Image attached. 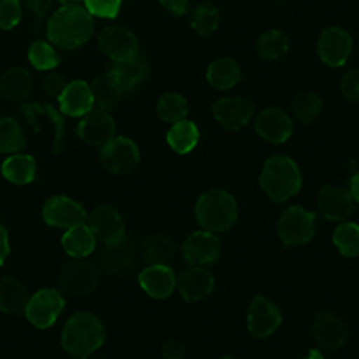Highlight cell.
<instances>
[{"instance_id":"cell-1","label":"cell","mask_w":359,"mask_h":359,"mask_svg":"<svg viewBox=\"0 0 359 359\" xmlns=\"http://www.w3.org/2000/svg\"><path fill=\"white\" fill-rule=\"evenodd\" d=\"M60 340L69 357L89 359L106 343V328H103V323L94 314L79 311V314H72L67 318Z\"/></svg>"},{"instance_id":"cell-2","label":"cell","mask_w":359,"mask_h":359,"mask_svg":"<svg viewBox=\"0 0 359 359\" xmlns=\"http://www.w3.org/2000/svg\"><path fill=\"white\" fill-rule=\"evenodd\" d=\"M259 187L273 201L292 199L302 187V170L290 156H271L259 172Z\"/></svg>"},{"instance_id":"cell-3","label":"cell","mask_w":359,"mask_h":359,"mask_svg":"<svg viewBox=\"0 0 359 359\" xmlns=\"http://www.w3.org/2000/svg\"><path fill=\"white\" fill-rule=\"evenodd\" d=\"M237 216H240V208H237L235 196L228 189H206L196 199V221L201 223L204 230L225 233V230H230L237 223Z\"/></svg>"},{"instance_id":"cell-4","label":"cell","mask_w":359,"mask_h":359,"mask_svg":"<svg viewBox=\"0 0 359 359\" xmlns=\"http://www.w3.org/2000/svg\"><path fill=\"white\" fill-rule=\"evenodd\" d=\"M48 39L62 48H79L91 39V22L82 13L57 10L48 20Z\"/></svg>"},{"instance_id":"cell-5","label":"cell","mask_w":359,"mask_h":359,"mask_svg":"<svg viewBox=\"0 0 359 359\" xmlns=\"http://www.w3.org/2000/svg\"><path fill=\"white\" fill-rule=\"evenodd\" d=\"M278 235L283 245L304 247L316 235V216L306 206H287L278 218Z\"/></svg>"},{"instance_id":"cell-6","label":"cell","mask_w":359,"mask_h":359,"mask_svg":"<svg viewBox=\"0 0 359 359\" xmlns=\"http://www.w3.org/2000/svg\"><path fill=\"white\" fill-rule=\"evenodd\" d=\"M149 77V62L142 53H132L118 60H111V69H108L106 84L111 86L115 94H130V91L139 89Z\"/></svg>"},{"instance_id":"cell-7","label":"cell","mask_w":359,"mask_h":359,"mask_svg":"<svg viewBox=\"0 0 359 359\" xmlns=\"http://www.w3.org/2000/svg\"><path fill=\"white\" fill-rule=\"evenodd\" d=\"M65 297L53 287H43V290L34 292L25 302V316L34 328H53L57 318L65 311Z\"/></svg>"},{"instance_id":"cell-8","label":"cell","mask_w":359,"mask_h":359,"mask_svg":"<svg viewBox=\"0 0 359 359\" xmlns=\"http://www.w3.org/2000/svg\"><path fill=\"white\" fill-rule=\"evenodd\" d=\"M25 118L29 127H32L34 137L43 139V144H48V149H60L62 137H65V120L62 115L50 106H27Z\"/></svg>"},{"instance_id":"cell-9","label":"cell","mask_w":359,"mask_h":359,"mask_svg":"<svg viewBox=\"0 0 359 359\" xmlns=\"http://www.w3.org/2000/svg\"><path fill=\"white\" fill-rule=\"evenodd\" d=\"M352 50H355V41L343 27H328L318 36L316 55L328 67H345L352 57Z\"/></svg>"},{"instance_id":"cell-10","label":"cell","mask_w":359,"mask_h":359,"mask_svg":"<svg viewBox=\"0 0 359 359\" xmlns=\"http://www.w3.org/2000/svg\"><path fill=\"white\" fill-rule=\"evenodd\" d=\"M77 135L89 147L103 149L115 137V113L113 108L96 106L89 115H84L77 125Z\"/></svg>"},{"instance_id":"cell-11","label":"cell","mask_w":359,"mask_h":359,"mask_svg":"<svg viewBox=\"0 0 359 359\" xmlns=\"http://www.w3.org/2000/svg\"><path fill=\"white\" fill-rule=\"evenodd\" d=\"M221 257V245H218V237L211 230H194L187 235L182 245V259L187 266H196V269H208L213 266Z\"/></svg>"},{"instance_id":"cell-12","label":"cell","mask_w":359,"mask_h":359,"mask_svg":"<svg viewBox=\"0 0 359 359\" xmlns=\"http://www.w3.org/2000/svg\"><path fill=\"white\" fill-rule=\"evenodd\" d=\"M245 321L252 335H257V338H271V335H276L280 331L283 314L273 299L262 294V297L252 299V304L247 306Z\"/></svg>"},{"instance_id":"cell-13","label":"cell","mask_w":359,"mask_h":359,"mask_svg":"<svg viewBox=\"0 0 359 359\" xmlns=\"http://www.w3.org/2000/svg\"><path fill=\"white\" fill-rule=\"evenodd\" d=\"M57 108L67 118H79L89 115L96 108V91L91 89L89 82L77 79V82H69L57 91Z\"/></svg>"},{"instance_id":"cell-14","label":"cell","mask_w":359,"mask_h":359,"mask_svg":"<svg viewBox=\"0 0 359 359\" xmlns=\"http://www.w3.org/2000/svg\"><path fill=\"white\" fill-rule=\"evenodd\" d=\"M139 287L151 299H168L177 287V273L163 262H151L139 271Z\"/></svg>"},{"instance_id":"cell-15","label":"cell","mask_w":359,"mask_h":359,"mask_svg":"<svg viewBox=\"0 0 359 359\" xmlns=\"http://www.w3.org/2000/svg\"><path fill=\"white\" fill-rule=\"evenodd\" d=\"M213 120L223 130H245L249 123H254V106L242 96H223L213 103Z\"/></svg>"},{"instance_id":"cell-16","label":"cell","mask_w":359,"mask_h":359,"mask_svg":"<svg viewBox=\"0 0 359 359\" xmlns=\"http://www.w3.org/2000/svg\"><path fill=\"white\" fill-rule=\"evenodd\" d=\"M60 245L72 259L91 257L98 247V233H96L94 223L82 218V221L67 225L65 233H62V237H60Z\"/></svg>"},{"instance_id":"cell-17","label":"cell","mask_w":359,"mask_h":359,"mask_svg":"<svg viewBox=\"0 0 359 359\" xmlns=\"http://www.w3.org/2000/svg\"><path fill=\"white\" fill-rule=\"evenodd\" d=\"M98 48H101L103 55L111 57V60L132 55L139 50L137 34L125 25H108L98 32Z\"/></svg>"},{"instance_id":"cell-18","label":"cell","mask_w":359,"mask_h":359,"mask_svg":"<svg viewBox=\"0 0 359 359\" xmlns=\"http://www.w3.org/2000/svg\"><path fill=\"white\" fill-rule=\"evenodd\" d=\"M254 125H257V135L271 144H283L292 135V118L287 115V111L276 106L264 108L254 115Z\"/></svg>"},{"instance_id":"cell-19","label":"cell","mask_w":359,"mask_h":359,"mask_svg":"<svg viewBox=\"0 0 359 359\" xmlns=\"http://www.w3.org/2000/svg\"><path fill=\"white\" fill-rule=\"evenodd\" d=\"M41 218L46 225H50V228H67V225L86 218V211L77 199L65 196V194H57V196H50V199L43 204Z\"/></svg>"},{"instance_id":"cell-20","label":"cell","mask_w":359,"mask_h":359,"mask_svg":"<svg viewBox=\"0 0 359 359\" xmlns=\"http://www.w3.org/2000/svg\"><path fill=\"white\" fill-rule=\"evenodd\" d=\"M139 144L132 137L115 135L111 142L103 147V161L113 172H130L139 163Z\"/></svg>"},{"instance_id":"cell-21","label":"cell","mask_w":359,"mask_h":359,"mask_svg":"<svg viewBox=\"0 0 359 359\" xmlns=\"http://www.w3.org/2000/svg\"><path fill=\"white\" fill-rule=\"evenodd\" d=\"M213 285H216V280H213L211 271L187 266V269L177 273L175 290L180 292V297L187 299V302H201V299H206L208 294L213 292Z\"/></svg>"},{"instance_id":"cell-22","label":"cell","mask_w":359,"mask_h":359,"mask_svg":"<svg viewBox=\"0 0 359 359\" xmlns=\"http://www.w3.org/2000/svg\"><path fill=\"white\" fill-rule=\"evenodd\" d=\"M0 175L10 184H32L39 175V161L34 154L15 151L0 163Z\"/></svg>"},{"instance_id":"cell-23","label":"cell","mask_w":359,"mask_h":359,"mask_svg":"<svg viewBox=\"0 0 359 359\" xmlns=\"http://www.w3.org/2000/svg\"><path fill=\"white\" fill-rule=\"evenodd\" d=\"M318 211L326 221L331 223H343L350 218L352 213V199L338 184H328L318 192Z\"/></svg>"},{"instance_id":"cell-24","label":"cell","mask_w":359,"mask_h":359,"mask_svg":"<svg viewBox=\"0 0 359 359\" xmlns=\"http://www.w3.org/2000/svg\"><path fill=\"white\" fill-rule=\"evenodd\" d=\"M62 280L69 290L74 292H89L98 285V269L89 259H72L62 269Z\"/></svg>"},{"instance_id":"cell-25","label":"cell","mask_w":359,"mask_h":359,"mask_svg":"<svg viewBox=\"0 0 359 359\" xmlns=\"http://www.w3.org/2000/svg\"><path fill=\"white\" fill-rule=\"evenodd\" d=\"M206 79L213 89L230 91L240 84L242 67L235 57H216V60H211V65H208V69H206Z\"/></svg>"},{"instance_id":"cell-26","label":"cell","mask_w":359,"mask_h":359,"mask_svg":"<svg viewBox=\"0 0 359 359\" xmlns=\"http://www.w3.org/2000/svg\"><path fill=\"white\" fill-rule=\"evenodd\" d=\"M91 223H94V228L98 233V240H101V242H115V240H123V237H127L123 216H120L118 208L111 206V204L98 206L94 211Z\"/></svg>"},{"instance_id":"cell-27","label":"cell","mask_w":359,"mask_h":359,"mask_svg":"<svg viewBox=\"0 0 359 359\" xmlns=\"http://www.w3.org/2000/svg\"><path fill=\"white\" fill-rule=\"evenodd\" d=\"M165 144L170 151H175L180 156L192 154L199 147V127L192 120H182V123L170 125V130L165 135Z\"/></svg>"},{"instance_id":"cell-28","label":"cell","mask_w":359,"mask_h":359,"mask_svg":"<svg viewBox=\"0 0 359 359\" xmlns=\"http://www.w3.org/2000/svg\"><path fill=\"white\" fill-rule=\"evenodd\" d=\"M32 91V74L25 67H10L0 74V98L3 101H25Z\"/></svg>"},{"instance_id":"cell-29","label":"cell","mask_w":359,"mask_h":359,"mask_svg":"<svg viewBox=\"0 0 359 359\" xmlns=\"http://www.w3.org/2000/svg\"><path fill=\"white\" fill-rule=\"evenodd\" d=\"M135 247L132 242L123 237V240L115 242H103L101 247V264L108 266L111 271H127L132 264H135Z\"/></svg>"},{"instance_id":"cell-30","label":"cell","mask_w":359,"mask_h":359,"mask_svg":"<svg viewBox=\"0 0 359 359\" xmlns=\"http://www.w3.org/2000/svg\"><path fill=\"white\" fill-rule=\"evenodd\" d=\"M316 338L321 340L323 345L328 347H338L345 343L347 333H345V323L340 321L338 316L331 314V311H321V314L316 316Z\"/></svg>"},{"instance_id":"cell-31","label":"cell","mask_w":359,"mask_h":359,"mask_svg":"<svg viewBox=\"0 0 359 359\" xmlns=\"http://www.w3.org/2000/svg\"><path fill=\"white\" fill-rule=\"evenodd\" d=\"M27 292L17 278H3L0 280V314L13 316L20 309H25Z\"/></svg>"},{"instance_id":"cell-32","label":"cell","mask_w":359,"mask_h":359,"mask_svg":"<svg viewBox=\"0 0 359 359\" xmlns=\"http://www.w3.org/2000/svg\"><path fill=\"white\" fill-rule=\"evenodd\" d=\"M257 53L262 55L264 60H280V57H285L290 53V41H287L285 34L271 29V32H264L262 36H259Z\"/></svg>"},{"instance_id":"cell-33","label":"cell","mask_w":359,"mask_h":359,"mask_svg":"<svg viewBox=\"0 0 359 359\" xmlns=\"http://www.w3.org/2000/svg\"><path fill=\"white\" fill-rule=\"evenodd\" d=\"M27 62L36 72H53L60 57H57V50L48 41H34L27 50Z\"/></svg>"},{"instance_id":"cell-34","label":"cell","mask_w":359,"mask_h":359,"mask_svg":"<svg viewBox=\"0 0 359 359\" xmlns=\"http://www.w3.org/2000/svg\"><path fill=\"white\" fill-rule=\"evenodd\" d=\"M333 245L338 249V254H343L347 259L359 257V225L352 221L338 223L333 233Z\"/></svg>"},{"instance_id":"cell-35","label":"cell","mask_w":359,"mask_h":359,"mask_svg":"<svg viewBox=\"0 0 359 359\" xmlns=\"http://www.w3.org/2000/svg\"><path fill=\"white\" fill-rule=\"evenodd\" d=\"M156 113H158V118L163 120L165 125H175V123H182L184 115H187V101H184V96L175 94V91H168L158 98V103H156Z\"/></svg>"},{"instance_id":"cell-36","label":"cell","mask_w":359,"mask_h":359,"mask_svg":"<svg viewBox=\"0 0 359 359\" xmlns=\"http://www.w3.org/2000/svg\"><path fill=\"white\" fill-rule=\"evenodd\" d=\"M221 27V13L213 3H204L192 13V32L199 36H211Z\"/></svg>"},{"instance_id":"cell-37","label":"cell","mask_w":359,"mask_h":359,"mask_svg":"<svg viewBox=\"0 0 359 359\" xmlns=\"http://www.w3.org/2000/svg\"><path fill=\"white\" fill-rule=\"evenodd\" d=\"M22 144H25V130H22L20 120L0 118V154L10 156L20 151Z\"/></svg>"},{"instance_id":"cell-38","label":"cell","mask_w":359,"mask_h":359,"mask_svg":"<svg viewBox=\"0 0 359 359\" xmlns=\"http://www.w3.org/2000/svg\"><path fill=\"white\" fill-rule=\"evenodd\" d=\"M25 15V5L20 0H0V32H15Z\"/></svg>"},{"instance_id":"cell-39","label":"cell","mask_w":359,"mask_h":359,"mask_svg":"<svg viewBox=\"0 0 359 359\" xmlns=\"http://www.w3.org/2000/svg\"><path fill=\"white\" fill-rule=\"evenodd\" d=\"M123 0H84V13L91 17H103V20H113L118 17Z\"/></svg>"},{"instance_id":"cell-40","label":"cell","mask_w":359,"mask_h":359,"mask_svg":"<svg viewBox=\"0 0 359 359\" xmlns=\"http://www.w3.org/2000/svg\"><path fill=\"white\" fill-rule=\"evenodd\" d=\"M318 113H321V101H318L314 94L302 96L297 103H294V115H297L302 123H311Z\"/></svg>"},{"instance_id":"cell-41","label":"cell","mask_w":359,"mask_h":359,"mask_svg":"<svg viewBox=\"0 0 359 359\" xmlns=\"http://www.w3.org/2000/svg\"><path fill=\"white\" fill-rule=\"evenodd\" d=\"M168 249H170V245H168L165 237H149V242L144 245V254H147L151 262H161V259H165Z\"/></svg>"},{"instance_id":"cell-42","label":"cell","mask_w":359,"mask_h":359,"mask_svg":"<svg viewBox=\"0 0 359 359\" xmlns=\"http://www.w3.org/2000/svg\"><path fill=\"white\" fill-rule=\"evenodd\" d=\"M340 91H343L350 101L359 103V69H350V72L340 79Z\"/></svg>"},{"instance_id":"cell-43","label":"cell","mask_w":359,"mask_h":359,"mask_svg":"<svg viewBox=\"0 0 359 359\" xmlns=\"http://www.w3.org/2000/svg\"><path fill=\"white\" fill-rule=\"evenodd\" d=\"M161 5L168 10L170 15L175 17H182L189 13V8H192V0H158Z\"/></svg>"},{"instance_id":"cell-44","label":"cell","mask_w":359,"mask_h":359,"mask_svg":"<svg viewBox=\"0 0 359 359\" xmlns=\"http://www.w3.org/2000/svg\"><path fill=\"white\" fill-rule=\"evenodd\" d=\"M27 5L34 17H46L50 13V0H27Z\"/></svg>"},{"instance_id":"cell-45","label":"cell","mask_w":359,"mask_h":359,"mask_svg":"<svg viewBox=\"0 0 359 359\" xmlns=\"http://www.w3.org/2000/svg\"><path fill=\"white\" fill-rule=\"evenodd\" d=\"M8 254H10V233L0 225V266L5 264Z\"/></svg>"},{"instance_id":"cell-46","label":"cell","mask_w":359,"mask_h":359,"mask_svg":"<svg viewBox=\"0 0 359 359\" xmlns=\"http://www.w3.org/2000/svg\"><path fill=\"white\" fill-rule=\"evenodd\" d=\"M57 5H60V10H67V13H82L84 10V0H57Z\"/></svg>"},{"instance_id":"cell-47","label":"cell","mask_w":359,"mask_h":359,"mask_svg":"<svg viewBox=\"0 0 359 359\" xmlns=\"http://www.w3.org/2000/svg\"><path fill=\"white\" fill-rule=\"evenodd\" d=\"M347 194H350L352 204L359 206V170L350 177V192H347Z\"/></svg>"},{"instance_id":"cell-48","label":"cell","mask_w":359,"mask_h":359,"mask_svg":"<svg viewBox=\"0 0 359 359\" xmlns=\"http://www.w3.org/2000/svg\"><path fill=\"white\" fill-rule=\"evenodd\" d=\"M304 359H326V357H323V355H321V352H318V350H311L309 355H306Z\"/></svg>"}]
</instances>
